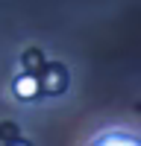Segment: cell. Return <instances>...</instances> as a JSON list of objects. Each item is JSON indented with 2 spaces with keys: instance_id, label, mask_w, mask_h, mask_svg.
I'll list each match as a JSON object with an SVG mask.
<instances>
[{
  "instance_id": "obj_3",
  "label": "cell",
  "mask_w": 141,
  "mask_h": 146,
  "mask_svg": "<svg viewBox=\"0 0 141 146\" xmlns=\"http://www.w3.org/2000/svg\"><path fill=\"white\" fill-rule=\"evenodd\" d=\"M9 146H30V143H9Z\"/></svg>"
},
{
  "instance_id": "obj_2",
  "label": "cell",
  "mask_w": 141,
  "mask_h": 146,
  "mask_svg": "<svg viewBox=\"0 0 141 146\" xmlns=\"http://www.w3.org/2000/svg\"><path fill=\"white\" fill-rule=\"evenodd\" d=\"M38 91H41V82H38V76H32V73H21V76L12 79V94H15V100H23V102L35 100Z\"/></svg>"
},
{
  "instance_id": "obj_1",
  "label": "cell",
  "mask_w": 141,
  "mask_h": 146,
  "mask_svg": "<svg viewBox=\"0 0 141 146\" xmlns=\"http://www.w3.org/2000/svg\"><path fill=\"white\" fill-rule=\"evenodd\" d=\"M85 146H141V137L132 126H106L91 135Z\"/></svg>"
}]
</instances>
